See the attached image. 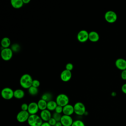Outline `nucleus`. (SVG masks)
I'll use <instances>...</instances> for the list:
<instances>
[{
    "label": "nucleus",
    "instance_id": "1",
    "mask_svg": "<svg viewBox=\"0 0 126 126\" xmlns=\"http://www.w3.org/2000/svg\"><path fill=\"white\" fill-rule=\"evenodd\" d=\"M32 78L29 74H23L20 79V84L21 86L25 89H29L32 86Z\"/></svg>",
    "mask_w": 126,
    "mask_h": 126
},
{
    "label": "nucleus",
    "instance_id": "2",
    "mask_svg": "<svg viewBox=\"0 0 126 126\" xmlns=\"http://www.w3.org/2000/svg\"><path fill=\"white\" fill-rule=\"evenodd\" d=\"M27 122L30 126H41L43 122L39 116L34 114L30 115Z\"/></svg>",
    "mask_w": 126,
    "mask_h": 126
},
{
    "label": "nucleus",
    "instance_id": "3",
    "mask_svg": "<svg viewBox=\"0 0 126 126\" xmlns=\"http://www.w3.org/2000/svg\"><path fill=\"white\" fill-rule=\"evenodd\" d=\"M55 101L58 105L64 107L69 104V99L66 94H60L57 96Z\"/></svg>",
    "mask_w": 126,
    "mask_h": 126
},
{
    "label": "nucleus",
    "instance_id": "4",
    "mask_svg": "<svg viewBox=\"0 0 126 126\" xmlns=\"http://www.w3.org/2000/svg\"><path fill=\"white\" fill-rule=\"evenodd\" d=\"M74 113L78 116L85 115L86 110L85 105L81 102H77L73 105Z\"/></svg>",
    "mask_w": 126,
    "mask_h": 126
},
{
    "label": "nucleus",
    "instance_id": "5",
    "mask_svg": "<svg viewBox=\"0 0 126 126\" xmlns=\"http://www.w3.org/2000/svg\"><path fill=\"white\" fill-rule=\"evenodd\" d=\"M1 97L5 100H10L14 97V91L9 87L2 89L0 92Z\"/></svg>",
    "mask_w": 126,
    "mask_h": 126
},
{
    "label": "nucleus",
    "instance_id": "6",
    "mask_svg": "<svg viewBox=\"0 0 126 126\" xmlns=\"http://www.w3.org/2000/svg\"><path fill=\"white\" fill-rule=\"evenodd\" d=\"M13 53V52L10 48H2L0 52V56L3 60L5 61H8L11 60L12 58Z\"/></svg>",
    "mask_w": 126,
    "mask_h": 126
},
{
    "label": "nucleus",
    "instance_id": "7",
    "mask_svg": "<svg viewBox=\"0 0 126 126\" xmlns=\"http://www.w3.org/2000/svg\"><path fill=\"white\" fill-rule=\"evenodd\" d=\"M104 18L106 22L109 23H113L117 20V15L113 11L109 10L104 14Z\"/></svg>",
    "mask_w": 126,
    "mask_h": 126
},
{
    "label": "nucleus",
    "instance_id": "8",
    "mask_svg": "<svg viewBox=\"0 0 126 126\" xmlns=\"http://www.w3.org/2000/svg\"><path fill=\"white\" fill-rule=\"evenodd\" d=\"M30 114L27 111L21 110L16 115L17 121L21 123L28 121Z\"/></svg>",
    "mask_w": 126,
    "mask_h": 126
},
{
    "label": "nucleus",
    "instance_id": "9",
    "mask_svg": "<svg viewBox=\"0 0 126 126\" xmlns=\"http://www.w3.org/2000/svg\"><path fill=\"white\" fill-rule=\"evenodd\" d=\"M89 33L87 31L82 30L80 31L77 35V39L80 42H85L89 40Z\"/></svg>",
    "mask_w": 126,
    "mask_h": 126
},
{
    "label": "nucleus",
    "instance_id": "10",
    "mask_svg": "<svg viewBox=\"0 0 126 126\" xmlns=\"http://www.w3.org/2000/svg\"><path fill=\"white\" fill-rule=\"evenodd\" d=\"M73 121L71 116L63 115L60 122L62 123L63 126H71Z\"/></svg>",
    "mask_w": 126,
    "mask_h": 126
},
{
    "label": "nucleus",
    "instance_id": "11",
    "mask_svg": "<svg viewBox=\"0 0 126 126\" xmlns=\"http://www.w3.org/2000/svg\"><path fill=\"white\" fill-rule=\"evenodd\" d=\"M39 110L37 103L35 102H32L29 104L28 112L30 115L36 114Z\"/></svg>",
    "mask_w": 126,
    "mask_h": 126
},
{
    "label": "nucleus",
    "instance_id": "12",
    "mask_svg": "<svg viewBox=\"0 0 126 126\" xmlns=\"http://www.w3.org/2000/svg\"><path fill=\"white\" fill-rule=\"evenodd\" d=\"M39 116L41 118L43 122H48V121L52 117V115L51 111H50L48 109H45L41 111Z\"/></svg>",
    "mask_w": 126,
    "mask_h": 126
},
{
    "label": "nucleus",
    "instance_id": "13",
    "mask_svg": "<svg viewBox=\"0 0 126 126\" xmlns=\"http://www.w3.org/2000/svg\"><path fill=\"white\" fill-rule=\"evenodd\" d=\"M116 67L122 71L126 69V60L123 58L117 59L115 63Z\"/></svg>",
    "mask_w": 126,
    "mask_h": 126
},
{
    "label": "nucleus",
    "instance_id": "14",
    "mask_svg": "<svg viewBox=\"0 0 126 126\" xmlns=\"http://www.w3.org/2000/svg\"><path fill=\"white\" fill-rule=\"evenodd\" d=\"M72 77V73L71 71L68 70L67 69L63 70L61 73L60 78L61 79L63 82H68L69 81Z\"/></svg>",
    "mask_w": 126,
    "mask_h": 126
},
{
    "label": "nucleus",
    "instance_id": "15",
    "mask_svg": "<svg viewBox=\"0 0 126 126\" xmlns=\"http://www.w3.org/2000/svg\"><path fill=\"white\" fill-rule=\"evenodd\" d=\"M74 113V110L73 105L68 104L63 107V115L71 116Z\"/></svg>",
    "mask_w": 126,
    "mask_h": 126
},
{
    "label": "nucleus",
    "instance_id": "16",
    "mask_svg": "<svg viewBox=\"0 0 126 126\" xmlns=\"http://www.w3.org/2000/svg\"><path fill=\"white\" fill-rule=\"evenodd\" d=\"M99 39V34L95 31H92L89 33V40L93 42H95Z\"/></svg>",
    "mask_w": 126,
    "mask_h": 126
},
{
    "label": "nucleus",
    "instance_id": "17",
    "mask_svg": "<svg viewBox=\"0 0 126 126\" xmlns=\"http://www.w3.org/2000/svg\"><path fill=\"white\" fill-rule=\"evenodd\" d=\"M10 3L12 6L15 9H19L24 5L23 0H11Z\"/></svg>",
    "mask_w": 126,
    "mask_h": 126
},
{
    "label": "nucleus",
    "instance_id": "18",
    "mask_svg": "<svg viewBox=\"0 0 126 126\" xmlns=\"http://www.w3.org/2000/svg\"><path fill=\"white\" fill-rule=\"evenodd\" d=\"M0 44L1 47L3 48H9V46L11 45L10 39L7 37H4L1 39Z\"/></svg>",
    "mask_w": 126,
    "mask_h": 126
},
{
    "label": "nucleus",
    "instance_id": "19",
    "mask_svg": "<svg viewBox=\"0 0 126 126\" xmlns=\"http://www.w3.org/2000/svg\"><path fill=\"white\" fill-rule=\"evenodd\" d=\"M25 96L24 91L20 89H18L14 91V97L17 99H22Z\"/></svg>",
    "mask_w": 126,
    "mask_h": 126
},
{
    "label": "nucleus",
    "instance_id": "20",
    "mask_svg": "<svg viewBox=\"0 0 126 126\" xmlns=\"http://www.w3.org/2000/svg\"><path fill=\"white\" fill-rule=\"evenodd\" d=\"M57 106H58V104L56 102V101L52 100L51 101L47 102V109H48L50 111H55Z\"/></svg>",
    "mask_w": 126,
    "mask_h": 126
},
{
    "label": "nucleus",
    "instance_id": "21",
    "mask_svg": "<svg viewBox=\"0 0 126 126\" xmlns=\"http://www.w3.org/2000/svg\"><path fill=\"white\" fill-rule=\"evenodd\" d=\"M37 103V105L39 108V109L41 111L47 109V102L45 100L42 99H40Z\"/></svg>",
    "mask_w": 126,
    "mask_h": 126
},
{
    "label": "nucleus",
    "instance_id": "22",
    "mask_svg": "<svg viewBox=\"0 0 126 126\" xmlns=\"http://www.w3.org/2000/svg\"><path fill=\"white\" fill-rule=\"evenodd\" d=\"M52 94L49 93H45L43 94L41 96V99L45 100L47 102L52 100Z\"/></svg>",
    "mask_w": 126,
    "mask_h": 126
},
{
    "label": "nucleus",
    "instance_id": "23",
    "mask_svg": "<svg viewBox=\"0 0 126 126\" xmlns=\"http://www.w3.org/2000/svg\"><path fill=\"white\" fill-rule=\"evenodd\" d=\"M28 92L31 95H36L38 93V89L37 88H35L32 86L29 89H28Z\"/></svg>",
    "mask_w": 126,
    "mask_h": 126
},
{
    "label": "nucleus",
    "instance_id": "24",
    "mask_svg": "<svg viewBox=\"0 0 126 126\" xmlns=\"http://www.w3.org/2000/svg\"><path fill=\"white\" fill-rule=\"evenodd\" d=\"M10 48L13 52H18L20 50V46L18 43H13Z\"/></svg>",
    "mask_w": 126,
    "mask_h": 126
},
{
    "label": "nucleus",
    "instance_id": "25",
    "mask_svg": "<svg viewBox=\"0 0 126 126\" xmlns=\"http://www.w3.org/2000/svg\"><path fill=\"white\" fill-rule=\"evenodd\" d=\"M71 126H85V124L80 120H76L73 121Z\"/></svg>",
    "mask_w": 126,
    "mask_h": 126
},
{
    "label": "nucleus",
    "instance_id": "26",
    "mask_svg": "<svg viewBox=\"0 0 126 126\" xmlns=\"http://www.w3.org/2000/svg\"><path fill=\"white\" fill-rule=\"evenodd\" d=\"M62 115L61 114H59L56 112H54L52 115V117L56 120L57 122H60Z\"/></svg>",
    "mask_w": 126,
    "mask_h": 126
},
{
    "label": "nucleus",
    "instance_id": "27",
    "mask_svg": "<svg viewBox=\"0 0 126 126\" xmlns=\"http://www.w3.org/2000/svg\"><path fill=\"white\" fill-rule=\"evenodd\" d=\"M39 86H40V82L39 80L37 79L33 80L32 83V86L38 88L39 87Z\"/></svg>",
    "mask_w": 126,
    "mask_h": 126
},
{
    "label": "nucleus",
    "instance_id": "28",
    "mask_svg": "<svg viewBox=\"0 0 126 126\" xmlns=\"http://www.w3.org/2000/svg\"><path fill=\"white\" fill-rule=\"evenodd\" d=\"M63 107H62L61 106H59V105H58L57 106V107L55 110V112L59 113V114H61V113H63Z\"/></svg>",
    "mask_w": 126,
    "mask_h": 126
},
{
    "label": "nucleus",
    "instance_id": "29",
    "mask_svg": "<svg viewBox=\"0 0 126 126\" xmlns=\"http://www.w3.org/2000/svg\"><path fill=\"white\" fill-rule=\"evenodd\" d=\"M57 121L55 119H54L53 117H52L48 122V123L51 126H55L57 123Z\"/></svg>",
    "mask_w": 126,
    "mask_h": 126
},
{
    "label": "nucleus",
    "instance_id": "30",
    "mask_svg": "<svg viewBox=\"0 0 126 126\" xmlns=\"http://www.w3.org/2000/svg\"><path fill=\"white\" fill-rule=\"evenodd\" d=\"M73 68V65L71 63H68L65 65V69L71 71Z\"/></svg>",
    "mask_w": 126,
    "mask_h": 126
},
{
    "label": "nucleus",
    "instance_id": "31",
    "mask_svg": "<svg viewBox=\"0 0 126 126\" xmlns=\"http://www.w3.org/2000/svg\"><path fill=\"white\" fill-rule=\"evenodd\" d=\"M28 106H29V104H28L26 103H23V104L21 105V110L28 111Z\"/></svg>",
    "mask_w": 126,
    "mask_h": 126
},
{
    "label": "nucleus",
    "instance_id": "32",
    "mask_svg": "<svg viewBox=\"0 0 126 126\" xmlns=\"http://www.w3.org/2000/svg\"><path fill=\"white\" fill-rule=\"evenodd\" d=\"M121 77L123 80H126V69L122 71L121 74Z\"/></svg>",
    "mask_w": 126,
    "mask_h": 126
},
{
    "label": "nucleus",
    "instance_id": "33",
    "mask_svg": "<svg viewBox=\"0 0 126 126\" xmlns=\"http://www.w3.org/2000/svg\"><path fill=\"white\" fill-rule=\"evenodd\" d=\"M121 90L123 93L126 94V83L123 84L121 87Z\"/></svg>",
    "mask_w": 126,
    "mask_h": 126
},
{
    "label": "nucleus",
    "instance_id": "34",
    "mask_svg": "<svg viewBox=\"0 0 126 126\" xmlns=\"http://www.w3.org/2000/svg\"><path fill=\"white\" fill-rule=\"evenodd\" d=\"M41 126H51L48 122H43L42 125H41Z\"/></svg>",
    "mask_w": 126,
    "mask_h": 126
},
{
    "label": "nucleus",
    "instance_id": "35",
    "mask_svg": "<svg viewBox=\"0 0 126 126\" xmlns=\"http://www.w3.org/2000/svg\"><path fill=\"white\" fill-rule=\"evenodd\" d=\"M24 4H28L30 2V0H23Z\"/></svg>",
    "mask_w": 126,
    "mask_h": 126
},
{
    "label": "nucleus",
    "instance_id": "36",
    "mask_svg": "<svg viewBox=\"0 0 126 126\" xmlns=\"http://www.w3.org/2000/svg\"><path fill=\"white\" fill-rule=\"evenodd\" d=\"M55 126H63V125L60 122H57Z\"/></svg>",
    "mask_w": 126,
    "mask_h": 126
},
{
    "label": "nucleus",
    "instance_id": "37",
    "mask_svg": "<svg viewBox=\"0 0 126 126\" xmlns=\"http://www.w3.org/2000/svg\"><path fill=\"white\" fill-rule=\"evenodd\" d=\"M111 95L113 96H115L116 95V93L115 92H112V93H111Z\"/></svg>",
    "mask_w": 126,
    "mask_h": 126
}]
</instances>
